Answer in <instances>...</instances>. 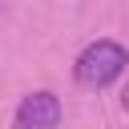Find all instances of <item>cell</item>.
<instances>
[{"mask_svg": "<svg viewBox=\"0 0 129 129\" xmlns=\"http://www.w3.org/2000/svg\"><path fill=\"white\" fill-rule=\"evenodd\" d=\"M121 105H125V113H129V85H125V97H121Z\"/></svg>", "mask_w": 129, "mask_h": 129, "instance_id": "cell-3", "label": "cell"}, {"mask_svg": "<svg viewBox=\"0 0 129 129\" xmlns=\"http://www.w3.org/2000/svg\"><path fill=\"white\" fill-rule=\"evenodd\" d=\"M16 129H60V101H56V93H48V89L28 93L16 105Z\"/></svg>", "mask_w": 129, "mask_h": 129, "instance_id": "cell-2", "label": "cell"}, {"mask_svg": "<svg viewBox=\"0 0 129 129\" xmlns=\"http://www.w3.org/2000/svg\"><path fill=\"white\" fill-rule=\"evenodd\" d=\"M125 64H129L125 44L101 36V40H93V44L81 48V56H77V64H73V77H77L81 89H109V85L125 73Z\"/></svg>", "mask_w": 129, "mask_h": 129, "instance_id": "cell-1", "label": "cell"}]
</instances>
